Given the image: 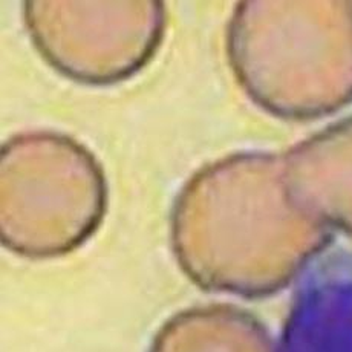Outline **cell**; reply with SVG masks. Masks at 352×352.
<instances>
[{"label":"cell","instance_id":"obj_2","mask_svg":"<svg viewBox=\"0 0 352 352\" xmlns=\"http://www.w3.org/2000/svg\"><path fill=\"white\" fill-rule=\"evenodd\" d=\"M279 17L277 32L265 40L234 30L268 43L234 38L236 62L256 96L265 101L287 71H314L317 78L327 71L352 92V3H342L328 28L313 22L311 12L280 11Z\"/></svg>","mask_w":352,"mask_h":352},{"label":"cell","instance_id":"obj_5","mask_svg":"<svg viewBox=\"0 0 352 352\" xmlns=\"http://www.w3.org/2000/svg\"><path fill=\"white\" fill-rule=\"evenodd\" d=\"M151 352H279L265 328L241 309L187 311L161 331Z\"/></svg>","mask_w":352,"mask_h":352},{"label":"cell","instance_id":"obj_1","mask_svg":"<svg viewBox=\"0 0 352 352\" xmlns=\"http://www.w3.org/2000/svg\"><path fill=\"white\" fill-rule=\"evenodd\" d=\"M173 238L182 268L201 287L257 297L293 280L331 236L291 199L283 170L272 160L241 158L187 188Z\"/></svg>","mask_w":352,"mask_h":352},{"label":"cell","instance_id":"obj_3","mask_svg":"<svg viewBox=\"0 0 352 352\" xmlns=\"http://www.w3.org/2000/svg\"><path fill=\"white\" fill-rule=\"evenodd\" d=\"M283 176L297 206L352 236V118L302 148Z\"/></svg>","mask_w":352,"mask_h":352},{"label":"cell","instance_id":"obj_4","mask_svg":"<svg viewBox=\"0 0 352 352\" xmlns=\"http://www.w3.org/2000/svg\"><path fill=\"white\" fill-rule=\"evenodd\" d=\"M279 352H352V254L331 263L303 291Z\"/></svg>","mask_w":352,"mask_h":352}]
</instances>
